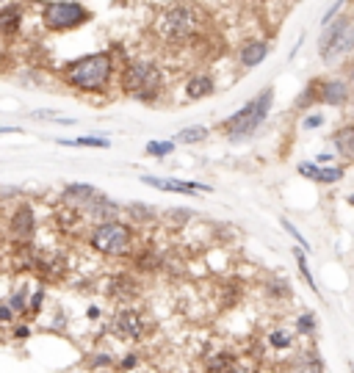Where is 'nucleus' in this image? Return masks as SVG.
<instances>
[{"label":"nucleus","instance_id":"f257e3e1","mask_svg":"<svg viewBox=\"0 0 354 373\" xmlns=\"http://www.w3.org/2000/svg\"><path fill=\"white\" fill-rule=\"evenodd\" d=\"M64 81L78 92H105L114 75L111 53H92L64 66Z\"/></svg>","mask_w":354,"mask_h":373},{"label":"nucleus","instance_id":"f03ea898","mask_svg":"<svg viewBox=\"0 0 354 373\" xmlns=\"http://www.w3.org/2000/svg\"><path fill=\"white\" fill-rule=\"evenodd\" d=\"M161 86H164V75H161L158 64H153V61H133L122 72L125 94H130L141 103H153L161 94Z\"/></svg>","mask_w":354,"mask_h":373},{"label":"nucleus","instance_id":"7ed1b4c3","mask_svg":"<svg viewBox=\"0 0 354 373\" xmlns=\"http://www.w3.org/2000/svg\"><path fill=\"white\" fill-rule=\"evenodd\" d=\"M271 100H274V89H263L255 100H249L238 114H233L230 119H225V130L230 133L233 141L238 138H246L252 136L268 116V108H271Z\"/></svg>","mask_w":354,"mask_h":373},{"label":"nucleus","instance_id":"20e7f679","mask_svg":"<svg viewBox=\"0 0 354 373\" xmlns=\"http://www.w3.org/2000/svg\"><path fill=\"white\" fill-rule=\"evenodd\" d=\"M89 246L105 257H122L130 252L133 246V230L130 224L122 221H103L92 230L89 235Z\"/></svg>","mask_w":354,"mask_h":373},{"label":"nucleus","instance_id":"39448f33","mask_svg":"<svg viewBox=\"0 0 354 373\" xmlns=\"http://www.w3.org/2000/svg\"><path fill=\"white\" fill-rule=\"evenodd\" d=\"M199 28V12L188 3H175L158 17V34L166 42H186Z\"/></svg>","mask_w":354,"mask_h":373},{"label":"nucleus","instance_id":"423d86ee","mask_svg":"<svg viewBox=\"0 0 354 373\" xmlns=\"http://www.w3.org/2000/svg\"><path fill=\"white\" fill-rule=\"evenodd\" d=\"M354 44V31H351V20L340 17L329 25H324V34L318 39V55L324 61H335L340 55H346Z\"/></svg>","mask_w":354,"mask_h":373},{"label":"nucleus","instance_id":"0eeeda50","mask_svg":"<svg viewBox=\"0 0 354 373\" xmlns=\"http://www.w3.org/2000/svg\"><path fill=\"white\" fill-rule=\"evenodd\" d=\"M89 17V12L78 3V0H53V3L45 6L42 20L50 31H69V28H78L84 25Z\"/></svg>","mask_w":354,"mask_h":373},{"label":"nucleus","instance_id":"6e6552de","mask_svg":"<svg viewBox=\"0 0 354 373\" xmlns=\"http://www.w3.org/2000/svg\"><path fill=\"white\" fill-rule=\"evenodd\" d=\"M108 332H114L122 340H138L144 335V318H141V313L133 310V307H122V310H116Z\"/></svg>","mask_w":354,"mask_h":373},{"label":"nucleus","instance_id":"1a4fd4ad","mask_svg":"<svg viewBox=\"0 0 354 373\" xmlns=\"http://www.w3.org/2000/svg\"><path fill=\"white\" fill-rule=\"evenodd\" d=\"M141 183L150 185V188H158V191H172V194H207L210 185L205 183H186V180H161V177H150L144 175Z\"/></svg>","mask_w":354,"mask_h":373},{"label":"nucleus","instance_id":"9d476101","mask_svg":"<svg viewBox=\"0 0 354 373\" xmlns=\"http://www.w3.org/2000/svg\"><path fill=\"white\" fill-rule=\"evenodd\" d=\"M34 230H36L34 210H31L28 205L17 207V210H14V216H12V233H14V238H20V241H31Z\"/></svg>","mask_w":354,"mask_h":373},{"label":"nucleus","instance_id":"9b49d317","mask_svg":"<svg viewBox=\"0 0 354 373\" xmlns=\"http://www.w3.org/2000/svg\"><path fill=\"white\" fill-rule=\"evenodd\" d=\"M318 100L327 103V105H346V100H349L346 81H324L321 92H318Z\"/></svg>","mask_w":354,"mask_h":373},{"label":"nucleus","instance_id":"f8f14e48","mask_svg":"<svg viewBox=\"0 0 354 373\" xmlns=\"http://www.w3.org/2000/svg\"><path fill=\"white\" fill-rule=\"evenodd\" d=\"M86 210H89V218H94V221H114V213L119 210L108 196H92L89 202H86Z\"/></svg>","mask_w":354,"mask_h":373},{"label":"nucleus","instance_id":"ddd939ff","mask_svg":"<svg viewBox=\"0 0 354 373\" xmlns=\"http://www.w3.org/2000/svg\"><path fill=\"white\" fill-rule=\"evenodd\" d=\"M216 92V83L210 75H194V78L186 83V97L188 100H202V97H210Z\"/></svg>","mask_w":354,"mask_h":373},{"label":"nucleus","instance_id":"4468645a","mask_svg":"<svg viewBox=\"0 0 354 373\" xmlns=\"http://www.w3.org/2000/svg\"><path fill=\"white\" fill-rule=\"evenodd\" d=\"M138 293V282L130 276V274H116V276H111V282H108V296H114V298H133Z\"/></svg>","mask_w":354,"mask_h":373},{"label":"nucleus","instance_id":"2eb2a0df","mask_svg":"<svg viewBox=\"0 0 354 373\" xmlns=\"http://www.w3.org/2000/svg\"><path fill=\"white\" fill-rule=\"evenodd\" d=\"M94 194H97V191H94V185H89V183H69V185L61 191V199H64L66 205H86Z\"/></svg>","mask_w":354,"mask_h":373},{"label":"nucleus","instance_id":"dca6fc26","mask_svg":"<svg viewBox=\"0 0 354 373\" xmlns=\"http://www.w3.org/2000/svg\"><path fill=\"white\" fill-rule=\"evenodd\" d=\"M268 55V44L266 42H260V39H255V42H246L244 47H241V66L244 69H252V66H257L263 58Z\"/></svg>","mask_w":354,"mask_h":373},{"label":"nucleus","instance_id":"f3484780","mask_svg":"<svg viewBox=\"0 0 354 373\" xmlns=\"http://www.w3.org/2000/svg\"><path fill=\"white\" fill-rule=\"evenodd\" d=\"M238 368V359L227 351H219L207 359V373H233Z\"/></svg>","mask_w":354,"mask_h":373},{"label":"nucleus","instance_id":"a211bd4d","mask_svg":"<svg viewBox=\"0 0 354 373\" xmlns=\"http://www.w3.org/2000/svg\"><path fill=\"white\" fill-rule=\"evenodd\" d=\"M332 144H335V149H338V155L354 158V130H351V127H340V130L335 133Z\"/></svg>","mask_w":354,"mask_h":373},{"label":"nucleus","instance_id":"6ab92c4d","mask_svg":"<svg viewBox=\"0 0 354 373\" xmlns=\"http://www.w3.org/2000/svg\"><path fill=\"white\" fill-rule=\"evenodd\" d=\"M296 373H324V362L316 351H302L296 359Z\"/></svg>","mask_w":354,"mask_h":373},{"label":"nucleus","instance_id":"aec40b11","mask_svg":"<svg viewBox=\"0 0 354 373\" xmlns=\"http://www.w3.org/2000/svg\"><path fill=\"white\" fill-rule=\"evenodd\" d=\"M23 23V14L17 6H6V9H0V31H6V34H14Z\"/></svg>","mask_w":354,"mask_h":373},{"label":"nucleus","instance_id":"412c9836","mask_svg":"<svg viewBox=\"0 0 354 373\" xmlns=\"http://www.w3.org/2000/svg\"><path fill=\"white\" fill-rule=\"evenodd\" d=\"M268 346H271L274 351H288V348L294 346V335H291L288 329H271V332H268Z\"/></svg>","mask_w":354,"mask_h":373},{"label":"nucleus","instance_id":"4be33fe9","mask_svg":"<svg viewBox=\"0 0 354 373\" xmlns=\"http://www.w3.org/2000/svg\"><path fill=\"white\" fill-rule=\"evenodd\" d=\"M127 216H130L136 224H153V221H155V210L147 207V205H141V202H133V205L127 207Z\"/></svg>","mask_w":354,"mask_h":373},{"label":"nucleus","instance_id":"5701e85b","mask_svg":"<svg viewBox=\"0 0 354 373\" xmlns=\"http://www.w3.org/2000/svg\"><path fill=\"white\" fill-rule=\"evenodd\" d=\"M205 136H207V130H205L202 125H194V127L180 130V133L175 136V141H172V144H197V141H202Z\"/></svg>","mask_w":354,"mask_h":373},{"label":"nucleus","instance_id":"b1692460","mask_svg":"<svg viewBox=\"0 0 354 373\" xmlns=\"http://www.w3.org/2000/svg\"><path fill=\"white\" fill-rule=\"evenodd\" d=\"M294 255H296V266H299V274L305 276V282L310 285V290H316V293H318V287H316V279H313V274H310V268H307V257H305V249H296Z\"/></svg>","mask_w":354,"mask_h":373},{"label":"nucleus","instance_id":"393cba45","mask_svg":"<svg viewBox=\"0 0 354 373\" xmlns=\"http://www.w3.org/2000/svg\"><path fill=\"white\" fill-rule=\"evenodd\" d=\"M175 149V144L172 141H150L147 144V155H155V158H164V155H169Z\"/></svg>","mask_w":354,"mask_h":373},{"label":"nucleus","instance_id":"a878e982","mask_svg":"<svg viewBox=\"0 0 354 373\" xmlns=\"http://www.w3.org/2000/svg\"><path fill=\"white\" fill-rule=\"evenodd\" d=\"M73 146H100V149H105V146H111V141L108 138H97V136H81V138L73 141Z\"/></svg>","mask_w":354,"mask_h":373},{"label":"nucleus","instance_id":"bb28decb","mask_svg":"<svg viewBox=\"0 0 354 373\" xmlns=\"http://www.w3.org/2000/svg\"><path fill=\"white\" fill-rule=\"evenodd\" d=\"M296 332H299V335H313V332H316V318H313L310 313H302V316L296 318Z\"/></svg>","mask_w":354,"mask_h":373},{"label":"nucleus","instance_id":"cd10ccee","mask_svg":"<svg viewBox=\"0 0 354 373\" xmlns=\"http://www.w3.org/2000/svg\"><path fill=\"white\" fill-rule=\"evenodd\" d=\"M343 177V169L340 166H329V169H321L318 166V183H338Z\"/></svg>","mask_w":354,"mask_h":373},{"label":"nucleus","instance_id":"c85d7f7f","mask_svg":"<svg viewBox=\"0 0 354 373\" xmlns=\"http://www.w3.org/2000/svg\"><path fill=\"white\" fill-rule=\"evenodd\" d=\"M266 293L274 296V298H288V296H291V285H286V282H271V285H266Z\"/></svg>","mask_w":354,"mask_h":373},{"label":"nucleus","instance_id":"c756f323","mask_svg":"<svg viewBox=\"0 0 354 373\" xmlns=\"http://www.w3.org/2000/svg\"><path fill=\"white\" fill-rule=\"evenodd\" d=\"M194 213L191 210H186V207H180V210H169L166 213V218L172 221V224H186V218H191Z\"/></svg>","mask_w":354,"mask_h":373},{"label":"nucleus","instance_id":"7c9ffc66","mask_svg":"<svg viewBox=\"0 0 354 373\" xmlns=\"http://www.w3.org/2000/svg\"><path fill=\"white\" fill-rule=\"evenodd\" d=\"M282 227H286V230H288V233H291V235H294V238H296V244H299V246H302V249H310V244H307V241H305V235H302V233H299V230H296V227H294V224H291V221H288V218H286V221H282Z\"/></svg>","mask_w":354,"mask_h":373},{"label":"nucleus","instance_id":"2f4dec72","mask_svg":"<svg viewBox=\"0 0 354 373\" xmlns=\"http://www.w3.org/2000/svg\"><path fill=\"white\" fill-rule=\"evenodd\" d=\"M9 310H12V313H23V310H25V293H14V296H12Z\"/></svg>","mask_w":354,"mask_h":373},{"label":"nucleus","instance_id":"473e14b6","mask_svg":"<svg viewBox=\"0 0 354 373\" xmlns=\"http://www.w3.org/2000/svg\"><path fill=\"white\" fill-rule=\"evenodd\" d=\"M299 175H305V177H310V180H318V166L316 164H299Z\"/></svg>","mask_w":354,"mask_h":373},{"label":"nucleus","instance_id":"72a5a7b5","mask_svg":"<svg viewBox=\"0 0 354 373\" xmlns=\"http://www.w3.org/2000/svg\"><path fill=\"white\" fill-rule=\"evenodd\" d=\"M114 357L105 354V351H97V357H92V368H103V365H111Z\"/></svg>","mask_w":354,"mask_h":373},{"label":"nucleus","instance_id":"f704fd0d","mask_svg":"<svg viewBox=\"0 0 354 373\" xmlns=\"http://www.w3.org/2000/svg\"><path fill=\"white\" fill-rule=\"evenodd\" d=\"M42 298H45V287H39V290L34 293V298H31V313H39V307H42Z\"/></svg>","mask_w":354,"mask_h":373},{"label":"nucleus","instance_id":"c9c22d12","mask_svg":"<svg viewBox=\"0 0 354 373\" xmlns=\"http://www.w3.org/2000/svg\"><path fill=\"white\" fill-rule=\"evenodd\" d=\"M28 335H31V329H28L25 324H23V326H14V337H17V340H25Z\"/></svg>","mask_w":354,"mask_h":373},{"label":"nucleus","instance_id":"e433bc0d","mask_svg":"<svg viewBox=\"0 0 354 373\" xmlns=\"http://www.w3.org/2000/svg\"><path fill=\"white\" fill-rule=\"evenodd\" d=\"M136 362H138V357H136V354H127V357L122 359V368H125V370H127V368H136Z\"/></svg>","mask_w":354,"mask_h":373},{"label":"nucleus","instance_id":"4c0bfd02","mask_svg":"<svg viewBox=\"0 0 354 373\" xmlns=\"http://www.w3.org/2000/svg\"><path fill=\"white\" fill-rule=\"evenodd\" d=\"M321 122H324L321 116H307V119H305V127H318Z\"/></svg>","mask_w":354,"mask_h":373},{"label":"nucleus","instance_id":"58836bf2","mask_svg":"<svg viewBox=\"0 0 354 373\" xmlns=\"http://www.w3.org/2000/svg\"><path fill=\"white\" fill-rule=\"evenodd\" d=\"M12 316H14V313H12L9 307H0V321H3V324H6V321H12Z\"/></svg>","mask_w":354,"mask_h":373},{"label":"nucleus","instance_id":"ea45409f","mask_svg":"<svg viewBox=\"0 0 354 373\" xmlns=\"http://www.w3.org/2000/svg\"><path fill=\"white\" fill-rule=\"evenodd\" d=\"M86 316H89L92 321H97V318H100V307H89V310H86Z\"/></svg>","mask_w":354,"mask_h":373},{"label":"nucleus","instance_id":"a19ab883","mask_svg":"<svg viewBox=\"0 0 354 373\" xmlns=\"http://www.w3.org/2000/svg\"><path fill=\"white\" fill-rule=\"evenodd\" d=\"M329 161H332V153H321L318 155V164H329Z\"/></svg>","mask_w":354,"mask_h":373},{"label":"nucleus","instance_id":"79ce46f5","mask_svg":"<svg viewBox=\"0 0 354 373\" xmlns=\"http://www.w3.org/2000/svg\"><path fill=\"white\" fill-rule=\"evenodd\" d=\"M0 133H20L17 127H0Z\"/></svg>","mask_w":354,"mask_h":373},{"label":"nucleus","instance_id":"37998d69","mask_svg":"<svg viewBox=\"0 0 354 373\" xmlns=\"http://www.w3.org/2000/svg\"><path fill=\"white\" fill-rule=\"evenodd\" d=\"M233 373H255V370H249V368H236Z\"/></svg>","mask_w":354,"mask_h":373},{"label":"nucleus","instance_id":"c03bdc74","mask_svg":"<svg viewBox=\"0 0 354 373\" xmlns=\"http://www.w3.org/2000/svg\"><path fill=\"white\" fill-rule=\"evenodd\" d=\"M0 9H3V0H0Z\"/></svg>","mask_w":354,"mask_h":373},{"label":"nucleus","instance_id":"a18cd8bd","mask_svg":"<svg viewBox=\"0 0 354 373\" xmlns=\"http://www.w3.org/2000/svg\"><path fill=\"white\" fill-rule=\"evenodd\" d=\"M0 244H3V238H0Z\"/></svg>","mask_w":354,"mask_h":373}]
</instances>
